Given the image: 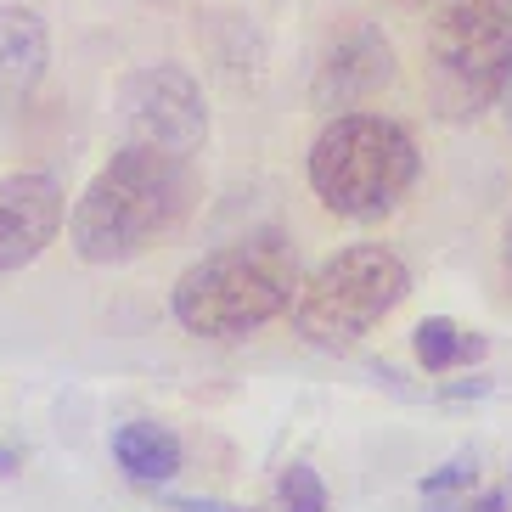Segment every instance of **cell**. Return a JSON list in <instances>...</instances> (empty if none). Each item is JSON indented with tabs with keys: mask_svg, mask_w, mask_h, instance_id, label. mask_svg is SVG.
<instances>
[{
	"mask_svg": "<svg viewBox=\"0 0 512 512\" xmlns=\"http://www.w3.org/2000/svg\"><path fill=\"white\" fill-rule=\"evenodd\" d=\"M186 462V445L169 422H152V417H130L113 428V467H119L130 484L141 490H158L181 473Z\"/></svg>",
	"mask_w": 512,
	"mask_h": 512,
	"instance_id": "10",
	"label": "cell"
},
{
	"mask_svg": "<svg viewBox=\"0 0 512 512\" xmlns=\"http://www.w3.org/2000/svg\"><path fill=\"white\" fill-rule=\"evenodd\" d=\"M473 479H479V467H473V456H451V462H439L434 473H422V501H451V496H467L473 490Z\"/></svg>",
	"mask_w": 512,
	"mask_h": 512,
	"instance_id": "13",
	"label": "cell"
},
{
	"mask_svg": "<svg viewBox=\"0 0 512 512\" xmlns=\"http://www.w3.org/2000/svg\"><path fill=\"white\" fill-rule=\"evenodd\" d=\"M119 130L124 141H147V147H169L197 158L209 141V96L197 85L186 62H141L119 79Z\"/></svg>",
	"mask_w": 512,
	"mask_h": 512,
	"instance_id": "6",
	"label": "cell"
},
{
	"mask_svg": "<svg viewBox=\"0 0 512 512\" xmlns=\"http://www.w3.org/2000/svg\"><path fill=\"white\" fill-rule=\"evenodd\" d=\"M400 74V57H394V40L377 29L372 17L349 23L327 40V51L310 68V107L321 113H349V107L383 96Z\"/></svg>",
	"mask_w": 512,
	"mask_h": 512,
	"instance_id": "7",
	"label": "cell"
},
{
	"mask_svg": "<svg viewBox=\"0 0 512 512\" xmlns=\"http://www.w3.org/2000/svg\"><path fill=\"white\" fill-rule=\"evenodd\" d=\"M17 467H23V451L17 445H0V479H17Z\"/></svg>",
	"mask_w": 512,
	"mask_h": 512,
	"instance_id": "16",
	"label": "cell"
},
{
	"mask_svg": "<svg viewBox=\"0 0 512 512\" xmlns=\"http://www.w3.org/2000/svg\"><path fill=\"white\" fill-rule=\"evenodd\" d=\"M512 85V0H445L428 29V102L439 119L467 124Z\"/></svg>",
	"mask_w": 512,
	"mask_h": 512,
	"instance_id": "5",
	"label": "cell"
},
{
	"mask_svg": "<svg viewBox=\"0 0 512 512\" xmlns=\"http://www.w3.org/2000/svg\"><path fill=\"white\" fill-rule=\"evenodd\" d=\"M175 512H248V507H231V501H209V496H175Z\"/></svg>",
	"mask_w": 512,
	"mask_h": 512,
	"instance_id": "15",
	"label": "cell"
},
{
	"mask_svg": "<svg viewBox=\"0 0 512 512\" xmlns=\"http://www.w3.org/2000/svg\"><path fill=\"white\" fill-rule=\"evenodd\" d=\"M327 484L310 462H287L276 479V512H327Z\"/></svg>",
	"mask_w": 512,
	"mask_h": 512,
	"instance_id": "12",
	"label": "cell"
},
{
	"mask_svg": "<svg viewBox=\"0 0 512 512\" xmlns=\"http://www.w3.org/2000/svg\"><path fill=\"white\" fill-rule=\"evenodd\" d=\"M411 265L394 254L389 242H349L327 254L310 276H299V293L287 304L293 332L316 349H349L361 344L372 327L406 304Z\"/></svg>",
	"mask_w": 512,
	"mask_h": 512,
	"instance_id": "4",
	"label": "cell"
},
{
	"mask_svg": "<svg viewBox=\"0 0 512 512\" xmlns=\"http://www.w3.org/2000/svg\"><path fill=\"white\" fill-rule=\"evenodd\" d=\"M51 62V29L34 6H0V124L29 102L46 79Z\"/></svg>",
	"mask_w": 512,
	"mask_h": 512,
	"instance_id": "9",
	"label": "cell"
},
{
	"mask_svg": "<svg viewBox=\"0 0 512 512\" xmlns=\"http://www.w3.org/2000/svg\"><path fill=\"white\" fill-rule=\"evenodd\" d=\"M68 226V192L46 169L0 175V276L23 271L46 254Z\"/></svg>",
	"mask_w": 512,
	"mask_h": 512,
	"instance_id": "8",
	"label": "cell"
},
{
	"mask_svg": "<svg viewBox=\"0 0 512 512\" xmlns=\"http://www.w3.org/2000/svg\"><path fill=\"white\" fill-rule=\"evenodd\" d=\"M406 6H422V0H406Z\"/></svg>",
	"mask_w": 512,
	"mask_h": 512,
	"instance_id": "18",
	"label": "cell"
},
{
	"mask_svg": "<svg viewBox=\"0 0 512 512\" xmlns=\"http://www.w3.org/2000/svg\"><path fill=\"white\" fill-rule=\"evenodd\" d=\"M304 175H310L316 203L332 209L338 220H383L417 186L422 152L400 119L349 107V113H332L316 130Z\"/></svg>",
	"mask_w": 512,
	"mask_h": 512,
	"instance_id": "3",
	"label": "cell"
},
{
	"mask_svg": "<svg viewBox=\"0 0 512 512\" xmlns=\"http://www.w3.org/2000/svg\"><path fill=\"white\" fill-rule=\"evenodd\" d=\"M411 349H417V366L428 377H445V372H456V366L484 361V355H490V338L456 327L451 316H428V321H417V332H411Z\"/></svg>",
	"mask_w": 512,
	"mask_h": 512,
	"instance_id": "11",
	"label": "cell"
},
{
	"mask_svg": "<svg viewBox=\"0 0 512 512\" xmlns=\"http://www.w3.org/2000/svg\"><path fill=\"white\" fill-rule=\"evenodd\" d=\"M197 197H203L197 158L124 141L68 203V248L85 265H130L192 220Z\"/></svg>",
	"mask_w": 512,
	"mask_h": 512,
	"instance_id": "1",
	"label": "cell"
},
{
	"mask_svg": "<svg viewBox=\"0 0 512 512\" xmlns=\"http://www.w3.org/2000/svg\"><path fill=\"white\" fill-rule=\"evenodd\" d=\"M462 512H512V484H496V490H484V496H473Z\"/></svg>",
	"mask_w": 512,
	"mask_h": 512,
	"instance_id": "14",
	"label": "cell"
},
{
	"mask_svg": "<svg viewBox=\"0 0 512 512\" xmlns=\"http://www.w3.org/2000/svg\"><path fill=\"white\" fill-rule=\"evenodd\" d=\"M501 271H507V287H512V220H507V237H501Z\"/></svg>",
	"mask_w": 512,
	"mask_h": 512,
	"instance_id": "17",
	"label": "cell"
},
{
	"mask_svg": "<svg viewBox=\"0 0 512 512\" xmlns=\"http://www.w3.org/2000/svg\"><path fill=\"white\" fill-rule=\"evenodd\" d=\"M293 293H299V248L287 231L259 226L197 254L169 287V316L192 338L231 344L287 316Z\"/></svg>",
	"mask_w": 512,
	"mask_h": 512,
	"instance_id": "2",
	"label": "cell"
}]
</instances>
